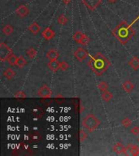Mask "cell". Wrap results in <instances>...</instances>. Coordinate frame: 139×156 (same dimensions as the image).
<instances>
[{
	"mask_svg": "<svg viewBox=\"0 0 139 156\" xmlns=\"http://www.w3.org/2000/svg\"><path fill=\"white\" fill-rule=\"evenodd\" d=\"M88 65L96 75L101 76L111 66V63L104 55L99 52L96 53L94 56L90 57V61L88 62Z\"/></svg>",
	"mask_w": 139,
	"mask_h": 156,
	"instance_id": "6da1fadb",
	"label": "cell"
},
{
	"mask_svg": "<svg viewBox=\"0 0 139 156\" xmlns=\"http://www.w3.org/2000/svg\"><path fill=\"white\" fill-rule=\"evenodd\" d=\"M134 30L126 21H122L119 25L115 28L112 34L122 44L129 42L134 34Z\"/></svg>",
	"mask_w": 139,
	"mask_h": 156,
	"instance_id": "7a4b0ae2",
	"label": "cell"
},
{
	"mask_svg": "<svg viewBox=\"0 0 139 156\" xmlns=\"http://www.w3.org/2000/svg\"><path fill=\"white\" fill-rule=\"evenodd\" d=\"M100 125V120L93 114H88L82 119V125L88 131L94 132L99 128Z\"/></svg>",
	"mask_w": 139,
	"mask_h": 156,
	"instance_id": "3957f363",
	"label": "cell"
},
{
	"mask_svg": "<svg viewBox=\"0 0 139 156\" xmlns=\"http://www.w3.org/2000/svg\"><path fill=\"white\" fill-rule=\"evenodd\" d=\"M12 55V51L9 46H7L6 43H0V60L1 61L7 60V59Z\"/></svg>",
	"mask_w": 139,
	"mask_h": 156,
	"instance_id": "277c9868",
	"label": "cell"
},
{
	"mask_svg": "<svg viewBox=\"0 0 139 156\" xmlns=\"http://www.w3.org/2000/svg\"><path fill=\"white\" fill-rule=\"evenodd\" d=\"M37 95L42 98H49L52 95V90L50 89V87L46 85H43L40 87V89L37 91Z\"/></svg>",
	"mask_w": 139,
	"mask_h": 156,
	"instance_id": "5b68a950",
	"label": "cell"
},
{
	"mask_svg": "<svg viewBox=\"0 0 139 156\" xmlns=\"http://www.w3.org/2000/svg\"><path fill=\"white\" fill-rule=\"evenodd\" d=\"M82 3L88 9L94 11L101 4L102 0H82Z\"/></svg>",
	"mask_w": 139,
	"mask_h": 156,
	"instance_id": "8992f818",
	"label": "cell"
},
{
	"mask_svg": "<svg viewBox=\"0 0 139 156\" xmlns=\"http://www.w3.org/2000/svg\"><path fill=\"white\" fill-rule=\"evenodd\" d=\"M89 55L88 52L84 49L83 47H79L78 49H77L74 52L75 58L77 59V60L79 61H83L87 58V56Z\"/></svg>",
	"mask_w": 139,
	"mask_h": 156,
	"instance_id": "52a82bcc",
	"label": "cell"
},
{
	"mask_svg": "<svg viewBox=\"0 0 139 156\" xmlns=\"http://www.w3.org/2000/svg\"><path fill=\"white\" fill-rule=\"evenodd\" d=\"M138 156L139 155V146L134 144H129L126 146V154L125 155Z\"/></svg>",
	"mask_w": 139,
	"mask_h": 156,
	"instance_id": "ba28073f",
	"label": "cell"
},
{
	"mask_svg": "<svg viewBox=\"0 0 139 156\" xmlns=\"http://www.w3.org/2000/svg\"><path fill=\"white\" fill-rule=\"evenodd\" d=\"M15 13L20 18H24V17L27 16L29 14V7L27 6H25L24 4H21L15 9Z\"/></svg>",
	"mask_w": 139,
	"mask_h": 156,
	"instance_id": "9c48e42d",
	"label": "cell"
},
{
	"mask_svg": "<svg viewBox=\"0 0 139 156\" xmlns=\"http://www.w3.org/2000/svg\"><path fill=\"white\" fill-rule=\"evenodd\" d=\"M112 150L117 155H125L126 154V147H124L121 142H116L112 146Z\"/></svg>",
	"mask_w": 139,
	"mask_h": 156,
	"instance_id": "30bf717a",
	"label": "cell"
},
{
	"mask_svg": "<svg viewBox=\"0 0 139 156\" xmlns=\"http://www.w3.org/2000/svg\"><path fill=\"white\" fill-rule=\"evenodd\" d=\"M55 34H55V32H54L50 27H46V29L42 32V37L46 40H47V41L52 39L53 37H55Z\"/></svg>",
	"mask_w": 139,
	"mask_h": 156,
	"instance_id": "8fae6325",
	"label": "cell"
},
{
	"mask_svg": "<svg viewBox=\"0 0 139 156\" xmlns=\"http://www.w3.org/2000/svg\"><path fill=\"white\" fill-rule=\"evenodd\" d=\"M47 66L53 72H57L60 68V63L57 59L50 60L49 63L47 64Z\"/></svg>",
	"mask_w": 139,
	"mask_h": 156,
	"instance_id": "7c38bea8",
	"label": "cell"
},
{
	"mask_svg": "<svg viewBox=\"0 0 139 156\" xmlns=\"http://www.w3.org/2000/svg\"><path fill=\"white\" fill-rule=\"evenodd\" d=\"M129 65L133 68V70H138L139 69V58L137 56H133L129 62Z\"/></svg>",
	"mask_w": 139,
	"mask_h": 156,
	"instance_id": "4fadbf2b",
	"label": "cell"
},
{
	"mask_svg": "<svg viewBox=\"0 0 139 156\" xmlns=\"http://www.w3.org/2000/svg\"><path fill=\"white\" fill-rule=\"evenodd\" d=\"M134 89V84L131 81L127 80L123 84V89L127 93H131Z\"/></svg>",
	"mask_w": 139,
	"mask_h": 156,
	"instance_id": "5bb4252c",
	"label": "cell"
},
{
	"mask_svg": "<svg viewBox=\"0 0 139 156\" xmlns=\"http://www.w3.org/2000/svg\"><path fill=\"white\" fill-rule=\"evenodd\" d=\"M59 53L56 49L50 50L49 51L46 53V58L49 59L50 60H54L59 58Z\"/></svg>",
	"mask_w": 139,
	"mask_h": 156,
	"instance_id": "9a60e30c",
	"label": "cell"
},
{
	"mask_svg": "<svg viewBox=\"0 0 139 156\" xmlns=\"http://www.w3.org/2000/svg\"><path fill=\"white\" fill-rule=\"evenodd\" d=\"M29 30L30 31L32 34H38L41 30V27L40 25L37 24V22H33L29 26Z\"/></svg>",
	"mask_w": 139,
	"mask_h": 156,
	"instance_id": "2e32d148",
	"label": "cell"
},
{
	"mask_svg": "<svg viewBox=\"0 0 139 156\" xmlns=\"http://www.w3.org/2000/svg\"><path fill=\"white\" fill-rule=\"evenodd\" d=\"M102 98L104 102L108 103L109 101H111V99L113 98V94H111V92L108 91V90H105V91L102 92Z\"/></svg>",
	"mask_w": 139,
	"mask_h": 156,
	"instance_id": "e0dca14e",
	"label": "cell"
},
{
	"mask_svg": "<svg viewBox=\"0 0 139 156\" xmlns=\"http://www.w3.org/2000/svg\"><path fill=\"white\" fill-rule=\"evenodd\" d=\"M3 76H4V77H6L7 79H12L13 77H15V72L12 68H10V67L9 68H7L6 70L4 71V73H3Z\"/></svg>",
	"mask_w": 139,
	"mask_h": 156,
	"instance_id": "ac0fdd59",
	"label": "cell"
},
{
	"mask_svg": "<svg viewBox=\"0 0 139 156\" xmlns=\"http://www.w3.org/2000/svg\"><path fill=\"white\" fill-rule=\"evenodd\" d=\"M13 31V27L11 25H6L3 26V28L2 29V32H3V34L7 35V36H9L11 34H12Z\"/></svg>",
	"mask_w": 139,
	"mask_h": 156,
	"instance_id": "d6986e66",
	"label": "cell"
},
{
	"mask_svg": "<svg viewBox=\"0 0 139 156\" xmlns=\"http://www.w3.org/2000/svg\"><path fill=\"white\" fill-rule=\"evenodd\" d=\"M27 64H28V62L25 59L24 56H20V57H18L17 63H16V66H17V67H25Z\"/></svg>",
	"mask_w": 139,
	"mask_h": 156,
	"instance_id": "ffe728a7",
	"label": "cell"
},
{
	"mask_svg": "<svg viewBox=\"0 0 139 156\" xmlns=\"http://www.w3.org/2000/svg\"><path fill=\"white\" fill-rule=\"evenodd\" d=\"M84 35L85 34H82L81 32H80V31H77V32H76L74 34H73V39L75 40V42H78L80 43V41L82 40V38H83Z\"/></svg>",
	"mask_w": 139,
	"mask_h": 156,
	"instance_id": "44dd1931",
	"label": "cell"
},
{
	"mask_svg": "<svg viewBox=\"0 0 139 156\" xmlns=\"http://www.w3.org/2000/svg\"><path fill=\"white\" fill-rule=\"evenodd\" d=\"M26 54L29 55V57L30 59H34L35 58L36 55H37V51L32 46V47H29V48L26 51Z\"/></svg>",
	"mask_w": 139,
	"mask_h": 156,
	"instance_id": "7402d4cb",
	"label": "cell"
},
{
	"mask_svg": "<svg viewBox=\"0 0 139 156\" xmlns=\"http://www.w3.org/2000/svg\"><path fill=\"white\" fill-rule=\"evenodd\" d=\"M57 21L59 23V25H64L67 24V22H68V18L65 16V15L64 14H61V15H59L58 19H57Z\"/></svg>",
	"mask_w": 139,
	"mask_h": 156,
	"instance_id": "603a6c76",
	"label": "cell"
},
{
	"mask_svg": "<svg viewBox=\"0 0 139 156\" xmlns=\"http://www.w3.org/2000/svg\"><path fill=\"white\" fill-rule=\"evenodd\" d=\"M17 59H18V57H16L15 55L12 54L9 58L7 59V61L12 66H15V65H16V63H17Z\"/></svg>",
	"mask_w": 139,
	"mask_h": 156,
	"instance_id": "cb8c5ba5",
	"label": "cell"
},
{
	"mask_svg": "<svg viewBox=\"0 0 139 156\" xmlns=\"http://www.w3.org/2000/svg\"><path fill=\"white\" fill-rule=\"evenodd\" d=\"M121 124H122V125L124 127H125V128H128V127H129L131 125H132V120L129 119V118H128V117H125L124 119H122V121H121Z\"/></svg>",
	"mask_w": 139,
	"mask_h": 156,
	"instance_id": "d4e9b609",
	"label": "cell"
},
{
	"mask_svg": "<svg viewBox=\"0 0 139 156\" xmlns=\"http://www.w3.org/2000/svg\"><path fill=\"white\" fill-rule=\"evenodd\" d=\"M98 87L99 89L101 90V91H105V90H108V85L105 81H100L98 85Z\"/></svg>",
	"mask_w": 139,
	"mask_h": 156,
	"instance_id": "484cf974",
	"label": "cell"
},
{
	"mask_svg": "<svg viewBox=\"0 0 139 156\" xmlns=\"http://www.w3.org/2000/svg\"><path fill=\"white\" fill-rule=\"evenodd\" d=\"M14 98H20V99H23V98H26V94L21 90H19L14 94Z\"/></svg>",
	"mask_w": 139,
	"mask_h": 156,
	"instance_id": "4316f807",
	"label": "cell"
},
{
	"mask_svg": "<svg viewBox=\"0 0 139 156\" xmlns=\"http://www.w3.org/2000/svg\"><path fill=\"white\" fill-rule=\"evenodd\" d=\"M79 138H80V141L82 142L83 141H85L87 138V134L86 133V132L84 131L83 129H80V134H79Z\"/></svg>",
	"mask_w": 139,
	"mask_h": 156,
	"instance_id": "83f0119b",
	"label": "cell"
},
{
	"mask_svg": "<svg viewBox=\"0 0 139 156\" xmlns=\"http://www.w3.org/2000/svg\"><path fill=\"white\" fill-rule=\"evenodd\" d=\"M130 132H131V133L133 135H134V136H139V126H133V128L131 129V130H130Z\"/></svg>",
	"mask_w": 139,
	"mask_h": 156,
	"instance_id": "f1b7e54d",
	"label": "cell"
},
{
	"mask_svg": "<svg viewBox=\"0 0 139 156\" xmlns=\"http://www.w3.org/2000/svg\"><path fill=\"white\" fill-rule=\"evenodd\" d=\"M68 67H69V64L66 61H62L60 62V69L62 71H66L68 70Z\"/></svg>",
	"mask_w": 139,
	"mask_h": 156,
	"instance_id": "f546056e",
	"label": "cell"
},
{
	"mask_svg": "<svg viewBox=\"0 0 139 156\" xmlns=\"http://www.w3.org/2000/svg\"><path fill=\"white\" fill-rule=\"evenodd\" d=\"M90 42V38L87 37L86 35H84L83 38H82V40L80 41V44H81V45H83V46H86L87 43Z\"/></svg>",
	"mask_w": 139,
	"mask_h": 156,
	"instance_id": "4dcf8cb0",
	"label": "cell"
},
{
	"mask_svg": "<svg viewBox=\"0 0 139 156\" xmlns=\"http://www.w3.org/2000/svg\"><path fill=\"white\" fill-rule=\"evenodd\" d=\"M41 135L38 134V133H37V135L36 134H33L32 136H31V140L32 141H39V140H41Z\"/></svg>",
	"mask_w": 139,
	"mask_h": 156,
	"instance_id": "1f68e13d",
	"label": "cell"
},
{
	"mask_svg": "<svg viewBox=\"0 0 139 156\" xmlns=\"http://www.w3.org/2000/svg\"><path fill=\"white\" fill-rule=\"evenodd\" d=\"M63 1V3H64L65 5H68V3L71 2V0H62Z\"/></svg>",
	"mask_w": 139,
	"mask_h": 156,
	"instance_id": "d6a6232c",
	"label": "cell"
},
{
	"mask_svg": "<svg viewBox=\"0 0 139 156\" xmlns=\"http://www.w3.org/2000/svg\"><path fill=\"white\" fill-rule=\"evenodd\" d=\"M116 1V0H108V3H114Z\"/></svg>",
	"mask_w": 139,
	"mask_h": 156,
	"instance_id": "836d02e7",
	"label": "cell"
},
{
	"mask_svg": "<svg viewBox=\"0 0 139 156\" xmlns=\"http://www.w3.org/2000/svg\"><path fill=\"white\" fill-rule=\"evenodd\" d=\"M138 141L139 142V136H138Z\"/></svg>",
	"mask_w": 139,
	"mask_h": 156,
	"instance_id": "e575fe53",
	"label": "cell"
}]
</instances>
